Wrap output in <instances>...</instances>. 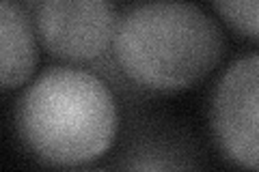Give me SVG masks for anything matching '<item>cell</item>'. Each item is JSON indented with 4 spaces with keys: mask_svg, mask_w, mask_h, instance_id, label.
I'll list each match as a JSON object with an SVG mask.
<instances>
[{
    "mask_svg": "<svg viewBox=\"0 0 259 172\" xmlns=\"http://www.w3.org/2000/svg\"><path fill=\"white\" fill-rule=\"evenodd\" d=\"M225 52L218 24L186 0H147L117 22L112 54L127 80L156 93L194 86Z\"/></svg>",
    "mask_w": 259,
    "mask_h": 172,
    "instance_id": "cell-1",
    "label": "cell"
},
{
    "mask_svg": "<svg viewBox=\"0 0 259 172\" xmlns=\"http://www.w3.org/2000/svg\"><path fill=\"white\" fill-rule=\"evenodd\" d=\"M15 123L26 149L52 166L95 161L119 129L110 88L74 67H52L32 82L18 101Z\"/></svg>",
    "mask_w": 259,
    "mask_h": 172,
    "instance_id": "cell-2",
    "label": "cell"
},
{
    "mask_svg": "<svg viewBox=\"0 0 259 172\" xmlns=\"http://www.w3.org/2000/svg\"><path fill=\"white\" fill-rule=\"evenodd\" d=\"M209 123L227 159L259 170V54L229 65L216 82Z\"/></svg>",
    "mask_w": 259,
    "mask_h": 172,
    "instance_id": "cell-3",
    "label": "cell"
},
{
    "mask_svg": "<svg viewBox=\"0 0 259 172\" xmlns=\"http://www.w3.org/2000/svg\"><path fill=\"white\" fill-rule=\"evenodd\" d=\"M119 18L108 0H41L37 28L48 52L87 63L112 45Z\"/></svg>",
    "mask_w": 259,
    "mask_h": 172,
    "instance_id": "cell-4",
    "label": "cell"
},
{
    "mask_svg": "<svg viewBox=\"0 0 259 172\" xmlns=\"http://www.w3.org/2000/svg\"><path fill=\"white\" fill-rule=\"evenodd\" d=\"M37 65V45L28 15L13 0H0V78L3 88L22 86Z\"/></svg>",
    "mask_w": 259,
    "mask_h": 172,
    "instance_id": "cell-5",
    "label": "cell"
},
{
    "mask_svg": "<svg viewBox=\"0 0 259 172\" xmlns=\"http://www.w3.org/2000/svg\"><path fill=\"white\" fill-rule=\"evenodd\" d=\"M214 7L233 30L259 41V0H214Z\"/></svg>",
    "mask_w": 259,
    "mask_h": 172,
    "instance_id": "cell-6",
    "label": "cell"
},
{
    "mask_svg": "<svg viewBox=\"0 0 259 172\" xmlns=\"http://www.w3.org/2000/svg\"><path fill=\"white\" fill-rule=\"evenodd\" d=\"M132 168H147V170H171V168H186L184 163H173V161H136L132 163Z\"/></svg>",
    "mask_w": 259,
    "mask_h": 172,
    "instance_id": "cell-7",
    "label": "cell"
}]
</instances>
